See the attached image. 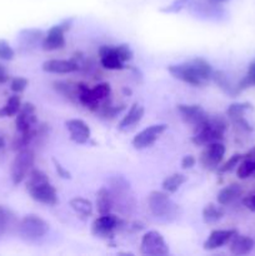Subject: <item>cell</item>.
<instances>
[{
    "label": "cell",
    "mask_w": 255,
    "mask_h": 256,
    "mask_svg": "<svg viewBox=\"0 0 255 256\" xmlns=\"http://www.w3.org/2000/svg\"><path fill=\"white\" fill-rule=\"evenodd\" d=\"M168 72L172 74V76L180 82H186L192 86H202L209 80H212L214 70L205 59L195 58V59L188 60L180 64L169 65Z\"/></svg>",
    "instance_id": "cell-1"
},
{
    "label": "cell",
    "mask_w": 255,
    "mask_h": 256,
    "mask_svg": "<svg viewBox=\"0 0 255 256\" xmlns=\"http://www.w3.org/2000/svg\"><path fill=\"white\" fill-rule=\"evenodd\" d=\"M26 190L32 199L44 205H55L58 202V192L44 172L32 169L26 178Z\"/></svg>",
    "instance_id": "cell-2"
},
{
    "label": "cell",
    "mask_w": 255,
    "mask_h": 256,
    "mask_svg": "<svg viewBox=\"0 0 255 256\" xmlns=\"http://www.w3.org/2000/svg\"><path fill=\"white\" fill-rule=\"evenodd\" d=\"M228 125H229L228 119L222 115H214V116L209 115V119L204 124L192 129L194 135L192 142L198 146H206L212 142H222Z\"/></svg>",
    "instance_id": "cell-3"
},
{
    "label": "cell",
    "mask_w": 255,
    "mask_h": 256,
    "mask_svg": "<svg viewBox=\"0 0 255 256\" xmlns=\"http://www.w3.org/2000/svg\"><path fill=\"white\" fill-rule=\"evenodd\" d=\"M114 202V208L122 215L132 214L135 208V199L130 184L122 176H114L109 180V188Z\"/></svg>",
    "instance_id": "cell-4"
},
{
    "label": "cell",
    "mask_w": 255,
    "mask_h": 256,
    "mask_svg": "<svg viewBox=\"0 0 255 256\" xmlns=\"http://www.w3.org/2000/svg\"><path fill=\"white\" fill-rule=\"evenodd\" d=\"M148 206L155 218L164 222H172L176 219L179 212V208L170 199L166 192L154 190L150 192L148 196Z\"/></svg>",
    "instance_id": "cell-5"
},
{
    "label": "cell",
    "mask_w": 255,
    "mask_h": 256,
    "mask_svg": "<svg viewBox=\"0 0 255 256\" xmlns=\"http://www.w3.org/2000/svg\"><path fill=\"white\" fill-rule=\"evenodd\" d=\"M49 232V224L38 215H26L20 220L18 232L28 242H38L44 239Z\"/></svg>",
    "instance_id": "cell-6"
},
{
    "label": "cell",
    "mask_w": 255,
    "mask_h": 256,
    "mask_svg": "<svg viewBox=\"0 0 255 256\" xmlns=\"http://www.w3.org/2000/svg\"><path fill=\"white\" fill-rule=\"evenodd\" d=\"M35 155L29 148L18 152L16 156L14 158L10 169V176L14 185H19L28 178L29 172L34 169Z\"/></svg>",
    "instance_id": "cell-7"
},
{
    "label": "cell",
    "mask_w": 255,
    "mask_h": 256,
    "mask_svg": "<svg viewBox=\"0 0 255 256\" xmlns=\"http://www.w3.org/2000/svg\"><path fill=\"white\" fill-rule=\"evenodd\" d=\"M72 19H65L62 20L60 24L54 25L48 30L45 34L44 40H42V49L45 52H55V50H60L65 46L66 42H65V32L72 28Z\"/></svg>",
    "instance_id": "cell-8"
},
{
    "label": "cell",
    "mask_w": 255,
    "mask_h": 256,
    "mask_svg": "<svg viewBox=\"0 0 255 256\" xmlns=\"http://www.w3.org/2000/svg\"><path fill=\"white\" fill-rule=\"evenodd\" d=\"M140 254L148 256H162L169 254V246L159 232H145L140 242Z\"/></svg>",
    "instance_id": "cell-9"
},
{
    "label": "cell",
    "mask_w": 255,
    "mask_h": 256,
    "mask_svg": "<svg viewBox=\"0 0 255 256\" xmlns=\"http://www.w3.org/2000/svg\"><path fill=\"white\" fill-rule=\"evenodd\" d=\"M120 226V219L116 215L112 214H104L100 215L99 218L92 222V232L94 236L102 238V239H110L114 236L115 232L119 229Z\"/></svg>",
    "instance_id": "cell-10"
},
{
    "label": "cell",
    "mask_w": 255,
    "mask_h": 256,
    "mask_svg": "<svg viewBox=\"0 0 255 256\" xmlns=\"http://www.w3.org/2000/svg\"><path fill=\"white\" fill-rule=\"evenodd\" d=\"M15 126H16L18 134H25V132H32L38 126L36 108L32 102H24L22 104L19 112L15 119Z\"/></svg>",
    "instance_id": "cell-11"
},
{
    "label": "cell",
    "mask_w": 255,
    "mask_h": 256,
    "mask_svg": "<svg viewBox=\"0 0 255 256\" xmlns=\"http://www.w3.org/2000/svg\"><path fill=\"white\" fill-rule=\"evenodd\" d=\"M166 124H154L145 128L144 130L138 132L134 136V139H132V146L136 150H144L146 149V148L152 146V145L162 136V134H164V132H166Z\"/></svg>",
    "instance_id": "cell-12"
},
{
    "label": "cell",
    "mask_w": 255,
    "mask_h": 256,
    "mask_svg": "<svg viewBox=\"0 0 255 256\" xmlns=\"http://www.w3.org/2000/svg\"><path fill=\"white\" fill-rule=\"evenodd\" d=\"M225 152H226V149L222 142H212V144L206 145L202 152L200 164L208 170H216L224 159Z\"/></svg>",
    "instance_id": "cell-13"
},
{
    "label": "cell",
    "mask_w": 255,
    "mask_h": 256,
    "mask_svg": "<svg viewBox=\"0 0 255 256\" xmlns=\"http://www.w3.org/2000/svg\"><path fill=\"white\" fill-rule=\"evenodd\" d=\"M178 112H179L180 116L184 120L185 124L190 125L192 129L200 126V125L204 124L209 119L208 112L200 105L196 104H179L178 105Z\"/></svg>",
    "instance_id": "cell-14"
},
{
    "label": "cell",
    "mask_w": 255,
    "mask_h": 256,
    "mask_svg": "<svg viewBox=\"0 0 255 256\" xmlns=\"http://www.w3.org/2000/svg\"><path fill=\"white\" fill-rule=\"evenodd\" d=\"M44 32L40 29H24L19 32L18 42H19L20 52H30L42 46L44 40Z\"/></svg>",
    "instance_id": "cell-15"
},
{
    "label": "cell",
    "mask_w": 255,
    "mask_h": 256,
    "mask_svg": "<svg viewBox=\"0 0 255 256\" xmlns=\"http://www.w3.org/2000/svg\"><path fill=\"white\" fill-rule=\"evenodd\" d=\"M70 139L76 144H86L92 136V130L89 125L82 119H70L65 122Z\"/></svg>",
    "instance_id": "cell-16"
},
{
    "label": "cell",
    "mask_w": 255,
    "mask_h": 256,
    "mask_svg": "<svg viewBox=\"0 0 255 256\" xmlns=\"http://www.w3.org/2000/svg\"><path fill=\"white\" fill-rule=\"evenodd\" d=\"M99 59L102 68L108 70H122L125 68V62L118 55L115 46L112 45H102L99 49Z\"/></svg>",
    "instance_id": "cell-17"
},
{
    "label": "cell",
    "mask_w": 255,
    "mask_h": 256,
    "mask_svg": "<svg viewBox=\"0 0 255 256\" xmlns=\"http://www.w3.org/2000/svg\"><path fill=\"white\" fill-rule=\"evenodd\" d=\"M235 234H238V232L234 229L212 230V232H210L209 236H208V239L205 240L202 246H204L205 250H209V252L216 250L219 249V248L224 246L225 244H228Z\"/></svg>",
    "instance_id": "cell-18"
},
{
    "label": "cell",
    "mask_w": 255,
    "mask_h": 256,
    "mask_svg": "<svg viewBox=\"0 0 255 256\" xmlns=\"http://www.w3.org/2000/svg\"><path fill=\"white\" fill-rule=\"evenodd\" d=\"M144 106H142V105L138 104V102H134V104L130 106L126 115L120 120L119 125H118V129H119L120 132H130V130H132L140 122H142V116H144Z\"/></svg>",
    "instance_id": "cell-19"
},
{
    "label": "cell",
    "mask_w": 255,
    "mask_h": 256,
    "mask_svg": "<svg viewBox=\"0 0 255 256\" xmlns=\"http://www.w3.org/2000/svg\"><path fill=\"white\" fill-rule=\"evenodd\" d=\"M42 70L52 74H70L78 72V66L72 59H50L42 62Z\"/></svg>",
    "instance_id": "cell-20"
},
{
    "label": "cell",
    "mask_w": 255,
    "mask_h": 256,
    "mask_svg": "<svg viewBox=\"0 0 255 256\" xmlns=\"http://www.w3.org/2000/svg\"><path fill=\"white\" fill-rule=\"evenodd\" d=\"M254 240L246 235L235 234L229 242V250L232 255H248L254 249Z\"/></svg>",
    "instance_id": "cell-21"
},
{
    "label": "cell",
    "mask_w": 255,
    "mask_h": 256,
    "mask_svg": "<svg viewBox=\"0 0 255 256\" xmlns=\"http://www.w3.org/2000/svg\"><path fill=\"white\" fill-rule=\"evenodd\" d=\"M52 88L58 94L62 95L65 99L69 102H79V82H52Z\"/></svg>",
    "instance_id": "cell-22"
},
{
    "label": "cell",
    "mask_w": 255,
    "mask_h": 256,
    "mask_svg": "<svg viewBox=\"0 0 255 256\" xmlns=\"http://www.w3.org/2000/svg\"><path fill=\"white\" fill-rule=\"evenodd\" d=\"M212 80L225 92V94L229 95V96L235 98L240 94V92L238 90L236 84H232V80L229 79V76H228L224 72H222V70H215V72H212Z\"/></svg>",
    "instance_id": "cell-23"
},
{
    "label": "cell",
    "mask_w": 255,
    "mask_h": 256,
    "mask_svg": "<svg viewBox=\"0 0 255 256\" xmlns=\"http://www.w3.org/2000/svg\"><path fill=\"white\" fill-rule=\"evenodd\" d=\"M96 209L100 215L109 214L114 209V202H112V192L108 188H102L96 192Z\"/></svg>",
    "instance_id": "cell-24"
},
{
    "label": "cell",
    "mask_w": 255,
    "mask_h": 256,
    "mask_svg": "<svg viewBox=\"0 0 255 256\" xmlns=\"http://www.w3.org/2000/svg\"><path fill=\"white\" fill-rule=\"evenodd\" d=\"M240 195H242V188H240V185L232 184L218 192V204L222 205V206H226V205H230L232 202H234Z\"/></svg>",
    "instance_id": "cell-25"
},
{
    "label": "cell",
    "mask_w": 255,
    "mask_h": 256,
    "mask_svg": "<svg viewBox=\"0 0 255 256\" xmlns=\"http://www.w3.org/2000/svg\"><path fill=\"white\" fill-rule=\"evenodd\" d=\"M192 8L196 10V12L202 14L204 16H216L222 12L220 4L212 0H195L192 2Z\"/></svg>",
    "instance_id": "cell-26"
},
{
    "label": "cell",
    "mask_w": 255,
    "mask_h": 256,
    "mask_svg": "<svg viewBox=\"0 0 255 256\" xmlns=\"http://www.w3.org/2000/svg\"><path fill=\"white\" fill-rule=\"evenodd\" d=\"M70 208L76 212L78 215L82 218H89L92 214V204L90 200L84 199V198H74L69 202Z\"/></svg>",
    "instance_id": "cell-27"
},
{
    "label": "cell",
    "mask_w": 255,
    "mask_h": 256,
    "mask_svg": "<svg viewBox=\"0 0 255 256\" xmlns=\"http://www.w3.org/2000/svg\"><path fill=\"white\" fill-rule=\"evenodd\" d=\"M224 216V210H222V205L218 206L216 204L209 202L202 209V220L206 224H214V222H219Z\"/></svg>",
    "instance_id": "cell-28"
},
{
    "label": "cell",
    "mask_w": 255,
    "mask_h": 256,
    "mask_svg": "<svg viewBox=\"0 0 255 256\" xmlns=\"http://www.w3.org/2000/svg\"><path fill=\"white\" fill-rule=\"evenodd\" d=\"M185 182H186V176L184 174H182V172H174V174L169 175V176L164 179V182L162 184V190L166 192H170V194L176 192L179 190V188Z\"/></svg>",
    "instance_id": "cell-29"
},
{
    "label": "cell",
    "mask_w": 255,
    "mask_h": 256,
    "mask_svg": "<svg viewBox=\"0 0 255 256\" xmlns=\"http://www.w3.org/2000/svg\"><path fill=\"white\" fill-rule=\"evenodd\" d=\"M22 108V99L18 95H12L8 99L6 104L0 108V118H12L19 112Z\"/></svg>",
    "instance_id": "cell-30"
},
{
    "label": "cell",
    "mask_w": 255,
    "mask_h": 256,
    "mask_svg": "<svg viewBox=\"0 0 255 256\" xmlns=\"http://www.w3.org/2000/svg\"><path fill=\"white\" fill-rule=\"evenodd\" d=\"M252 105L250 102H234V104L229 105L226 110V116L232 122H236L238 119L244 118V114L248 110H252Z\"/></svg>",
    "instance_id": "cell-31"
},
{
    "label": "cell",
    "mask_w": 255,
    "mask_h": 256,
    "mask_svg": "<svg viewBox=\"0 0 255 256\" xmlns=\"http://www.w3.org/2000/svg\"><path fill=\"white\" fill-rule=\"evenodd\" d=\"M236 174L238 178L242 180L255 176V159H252V158H244V160L238 165Z\"/></svg>",
    "instance_id": "cell-32"
},
{
    "label": "cell",
    "mask_w": 255,
    "mask_h": 256,
    "mask_svg": "<svg viewBox=\"0 0 255 256\" xmlns=\"http://www.w3.org/2000/svg\"><path fill=\"white\" fill-rule=\"evenodd\" d=\"M12 220H14V218H12V212L5 206H2V205H0V239H2L4 235L8 232V230L10 229Z\"/></svg>",
    "instance_id": "cell-33"
},
{
    "label": "cell",
    "mask_w": 255,
    "mask_h": 256,
    "mask_svg": "<svg viewBox=\"0 0 255 256\" xmlns=\"http://www.w3.org/2000/svg\"><path fill=\"white\" fill-rule=\"evenodd\" d=\"M92 92L94 94L95 99L100 102V105L104 102L109 100L110 92H112V88L108 82H100V84L95 85L94 88H92Z\"/></svg>",
    "instance_id": "cell-34"
},
{
    "label": "cell",
    "mask_w": 255,
    "mask_h": 256,
    "mask_svg": "<svg viewBox=\"0 0 255 256\" xmlns=\"http://www.w3.org/2000/svg\"><path fill=\"white\" fill-rule=\"evenodd\" d=\"M242 158H244V156H242V154H234L232 158H230L229 160H228L226 162H225V164H222V166L218 168V169H216L218 172H219V174H225V172H230L232 169H235V168H236L238 165H239V162H242Z\"/></svg>",
    "instance_id": "cell-35"
},
{
    "label": "cell",
    "mask_w": 255,
    "mask_h": 256,
    "mask_svg": "<svg viewBox=\"0 0 255 256\" xmlns=\"http://www.w3.org/2000/svg\"><path fill=\"white\" fill-rule=\"evenodd\" d=\"M15 52L9 42L5 39H0V59L5 60V62H10L14 59Z\"/></svg>",
    "instance_id": "cell-36"
},
{
    "label": "cell",
    "mask_w": 255,
    "mask_h": 256,
    "mask_svg": "<svg viewBox=\"0 0 255 256\" xmlns=\"http://www.w3.org/2000/svg\"><path fill=\"white\" fill-rule=\"evenodd\" d=\"M115 50H116L118 55L122 59V62H128L132 59V50L128 44H119L115 45Z\"/></svg>",
    "instance_id": "cell-37"
},
{
    "label": "cell",
    "mask_w": 255,
    "mask_h": 256,
    "mask_svg": "<svg viewBox=\"0 0 255 256\" xmlns=\"http://www.w3.org/2000/svg\"><path fill=\"white\" fill-rule=\"evenodd\" d=\"M28 85H29L28 79H25V78L22 76H16L12 80V82H10V89L14 92H16V94H19V92H22L26 89Z\"/></svg>",
    "instance_id": "cell-38"
},
{
    "label": "cell",
    "mask_w": 255,
    "mask_h": 256,
    "mask_svg": "<svg viewBox=\"0 0 255 256\" xmlns=\"http://www.w3.org/2000/svg\"><path fill=\"white\" fill-rule=\"evenodd\" d=\"M189 2L190 0H175L172 4H170L169 6L165 8V9H162V12H180L182 8L186 6V5L189 4Z\"/></svg>",
    "instance_id": "cell-39"
},
{
    "label": "cell",
    "mask_w": 255,
    "mask_h": 256,
    "mask_svg": "<svg viewBox=\"0 0 255 256\" xmlns=\"http://www.w3.org/2000/svg\"><path fill=\"white\" fill-rule=\"evenodd\" d=\"M52 162H54L55 170H56L58 175H59L60 178H62V179H70V178H72V174H70L69 170L65 169V168L62 166V165L60 164L56 159H52Z\"/></svg>",
    "instance_id": "cell-40"
},
{
    "label": "cell",
    "mask_w": 255,
    "mask_h": 256,
    "mask_svg": "<svg viewBox=\"0 0 255 256\" xmlns=\"http://www.w3.org/2000/svg\"><path fill=\"white\" fill-rule=\"evenodd\" d=\"M195 164H196V159H195V158L192 156V155H186V156L182 158V168L184 170L192 169V166H195Z\"/></svg>",
    "instance_id": "cell-41"
},
{
    "label": "cell",
    "mask_w": 255,
    "mask_h": 256,
    "mask_svg": "<svg viewBox=\"0 0 255 256\" xmlns=\"http://www.w3.org/2000/svg\"><path fill=\"white\" fill-rule=\"evenodd\" d=\"M242 204L246 209H249L250 212H255V194L248 195L242 199Z\"/></svg>",
    "instance_id": "cell-42"
},
{
    "label": "cell",
    "mask_w": 255,
    "mask_h": 256,
    "mask_svg": "<svg viewBox=\"0 0 255 256\" xmlns=\"http://www.w3.org/2000/svg\"><path fill=\"white\" fill-rule=\"evenodd\" d=\"M9 80V74H8L6 69L4 68V65L0 64V84H5V82Z\"/></svg>",
    "instance_id": "cell-43"
},
{
    "label": "cell",
    "mask_w": 255,
    "mask_h": 256,
    "mask_svg": "<svg viewBox=\"0 0 255 256\" xmlns=\"http://www.w3.org/2000/svg\"><path fill=\"white\" fill-rule=\"evenodd\" d=\"M4 146H5V140H4V138L0 136V150L4 149Z\"/></svg>",
    "instance_id": "cell-44"
},
{
    "label": "cell",
    "mask_w": 255,
    "mask_h": 256,
    "mask_svg": "<svg viewBox=\"0 0 255 256\" xmlns=\"http://www.w3.org/2000/svg\"><path fill=\"white\" fill-rule=\"evenodd\" d=\"M212 2H218V4H222V2H228V0H212Z\"/></svg>",
    "instance_id": "cell-45"
}]
</instances>
